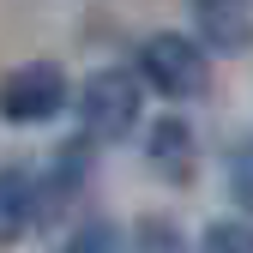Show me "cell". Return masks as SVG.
<instances>
[{
	"label": "cell",
	"mask_w": 253,
	"mask_h": 253,
	"mask_svg": "<svg viewBox=\"0 0 253 253\" xmlns=\"http://www.w3.org/2000/svg\"><path fill=\"white\" fill-rule=\"evenodd\" d=\"M60 253H121V229L109 223V217H90V223H79L67 241H60Z\"/></svg>",
	"instance_id": "obj_10"
},
{
	"label": "cell",
	"mask_w": 253,
	"mask_h": 253,
	"mask_svg": "<svg viewBox=\"0 0 253 253\" xmlns=\"http://www.w3.org/2000/svg\"><path fill=\"white\" fill-rule=\"evenodd\" d=\"M139 103H145V84H139V73H126V67H97V73L79 84V97H73L79 126H84L90 145L126 139L139 126Z\"/></svg>",
	"instance_id": "obj_1"
},
{
	"label": "cell",
	"mask_w": 253,
	"mask_h": 253,
	"mask_svg": "<svg viewBox=\"0 0 253 253\" xmlns=\"http://www.w3.org/2000/svg\"><path fill=\"white\" fill-rule=\"evenodd\" d=\"M133 253H187V235L175 217H139L133 223Z\"/></svg>",
	"instance_id": "obj_8"
},
{
	"label": "cell",
	"mask_w": 253,
	"mask_h": 253,
	"mask_svg": "<svg viewBox=\"0 0 253 253\" xmlns=\"http://www.w3.org/2000/svg\"><path fill=\"white\" fill-rule=\"evenodd\" d=\"M193 42L205 54L253 48V0H193Z\"/></svg>",
	"instance_id": "obj_4"
},
{
	"label": "cell",
	"mask_w": 253,
	"mask_h": 253,
	"mask_svg": "<svg viewBox=\"0 0 253 253\" xmlns=\"http://www.w3.org/2000/svg\"><path fill=\"white\" fill-rule=\"evenodd\" d=\"M30 223H37V175L0 169V247H12Z\"/></svg>",
	"instance_id": "obj_7"
},
{
	"label": "cell",
	"mask_w": 253,
	"mask_h": 253,
	"mask_svg": "<svg viewBox=\"0 0 253 253\" xmlns=\"http://www.w3.org/2000/svg\"><path fill=\"white\" fill-rule=\"evenodd\" d=\"M67 103H73V84H67V73L54 60H24V67H12L0 79V115L12 126H42Z\"/></svg>",
	"instance_id": "obj_3"
},
{
	"label": "cell",
	"mask_w": 253,
	"mask_h": 253,
	"mask_svg": "<svg viewBox=\"0 0 253 253\" xmlns=\"http://www.w3.org/2000/svg\"><path fill=\"white\" fill-rule=\"evenodd\" d=\"M199 253H253V223H211Z\"/></svg>",
	"instance_id": "obj_11"
},
{
	"label": "cell",
	"mask_w": 253,
	"mask_h": 253,
	"mask_svg": "<svg viewBox=\"0 0 253 253\" xmlns=\"http://www.w3.org/2000/svg\"><path fill=\"white\" fill-rule=\"evenodd\" d=\"M139 84H151L169 103H193L211 90V54L181 30H157L139 42Z\"/></svg>",
	"instance_id": "obj_2"
},
{
	"label": "cell",
	"mask_w": 253,
	"mask_h": 253,
	"mask_svg": "<svg viewBox=\"0 0 253 253\" xmlns=\"http://www.w3.org/2000/svg\"><path fill=\"white\" fill-rule=\"evenodd\" d=\"M84 175H90V139H73L67 151H54L48 175L37 181V223H42V217H54L60 205H73V199H79Z\"/></svg>",
	"instance_id": "obj_5"
},
{
	"label": "cell",
	"mask_w": 253,
	"mask_h": 253,
	"mask_svg": "<svg viewBox=\"0 0 253 253\" xmlns=\"http://www.w3.org/2000/svg\"><path fill=\"white\" fill-rule=\"evenodd\" d=\"M223 175H229V199L247 211V223H253V133L229 145V163H223Z\"/></svg>",
	"instance_id": "obj_9"
},
{
	"label": "cell",
	"mask_w": 253,
	"mask_h": 253,
	"mask_svg": "<svg viewBox=\"0 0 253 253\" xmlns=\"http://www.w3.org/2000/svg\"><path fill=\"white\" fill-rule=\"evenodd\" d=\"M145 157H151V169L163 175V181H193V126H187L181 115H163L145 133Z\"/></svg>",
	"instance_id": "obj_6"
}]
</instances>
